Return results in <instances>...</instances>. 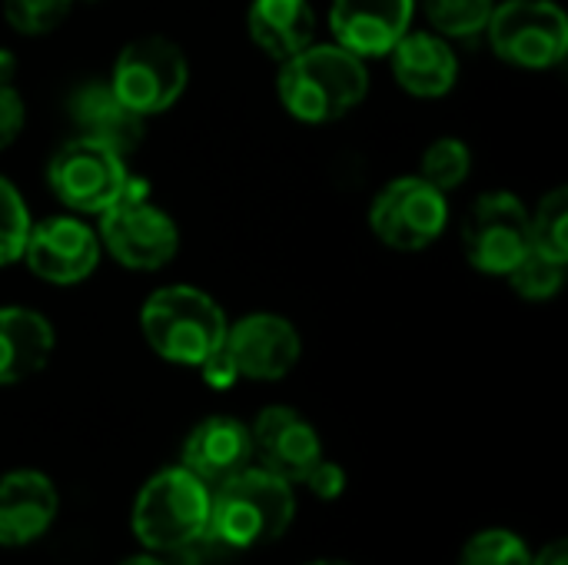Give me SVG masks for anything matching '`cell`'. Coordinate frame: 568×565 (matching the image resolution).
<instances>
[{
  "label": "cell",
  "mask_w": 568,
  "mask_h": 565,
  "mask_svg": "<svg viewBox=\"0 0 568 565\" xmlns=\"http://www.w3.org/2000/svg\"><path fill=\"white\" fill-rule=\"evenodd\" d=\"M293 516V483L250 463L210 490V523L203 539L226 549H256L280 539Z\"/></svg>",
  "instance_id": "1"
},
{
  "label": "cell",
  "mask_w": 568,
  "mask_h": 565,
  "mask_svg": "<svg viewBox=\"0 0 568 565\" xmlns=\"http://www.w3.org/2000/svg\"><path fill=\"white\" fill-rule=\"evenodd\" d=\"M369 73L363 57L339 43H310L283 60L276 77L280 103L303 123H333L363 103Z\"/></svg>",
  "instance_id": "2"
},
{
  "label": "cell",
  "mask_w": 568,
  "mask_h": 565,
  "mask_svg": "<svg viewBox=\"0 0 568 565\" xmlns=\"http://www.w3.org/2000/svg\"><path fill=\"white\" fill-rule=\"evenodd\" d=\"M210 486L186 466H166L153 473L133 500L130 526L150 553H183L206 536Z\"/></svg>",
  "instance_id": "3"
},
{
  "label": "cell",
  "mask_w": 568,
  "mask_h": 565,
  "mask_svg": "<svg viewBox=\"0 0 568 565\" xmlns=\"http://www.w3.org/2000/svg\"><path fill=\"white\" fill-rule=\"evenodd\" d=\"M226 313L220 303L186 283L156 290L140 310V330L150 350L176 366H200L226 340Z\"/></svg>",
  "instance_id": "4"
},
{
  "label": "cell",
  "mask_w": 568,
  "mask_h": 565,
  "mask_svg": "<svg viewBox=\"0 0 568 565\" xmlns=\"http://www.w3.org/2000/svg\"><path fill=\"white\" fill-rule=\"evenodd\" d=\"M100 246L126 270H160L180 250V230L166 210H160L146 183L130 176L126 190L100 213Z\"/></svg>",
  "instance_id": "5"
},
{
  "label": "cell",
  "mask_w": 568,
  "mask_h": 565,
  "mask_svg": "<svg viewBox=\"0 0 568 565\" xmlns=\"http://www.w3.org/2000/svg\"><path fill=\"white\" fill-rule=\"evenodd\" d=\"M186 83H190L186 53L173 40L156 33L130 40L120 50L110 77L113 93L143 120L166 113L183 97Z\"/></svg>",
  "instance_id": "6"
},
{
  "label": "cell",
  "mask_w": 568,
  "mask_h": 565,
  "mask_svg": "<svg viewBox=\"0 0 568 565\" xmlns=\"http://www.w3.org/2000/svg\"><path fill=\"white\" fill-rule=\"evenodd\" d=\"M493 50L523 70H546L568 53V17L556 0H506L486 23Z\"/></svg>",
  "instance_id": "7"
},
{
  "label": "cell",
  "mask_w": 568,
  "mask_h": 565,
  "mask_svg": "<svg viewBox=\"0 0 568 565\" xmlns=\"http://www.w3.org/2000/svg\"><path fill=\"white\" fill-rule=\"evenodd\" d=\"M446 223L449 200L423 176H399L386 183L369 206V226L376 240L399 253H419L433 246Z\"/></svg>",
  "instance_id": "8"
},
{
  "label": "cell",
  "mask_w": 568,
  "mask_h": 565,
  "mask_svg": "<svg viewBox=\"0 0 568 565\" xmlns=\"http://www.w3.org/2000/svg\"><path fill=\"white\" fill-rule=\"evenodd\" d=\"M47 183L67 210L100 216L126 190L130 170L126 157L113 153L110 147L73 137L50 157Z\"/></svg>",
  "instance_id": "9"
},
{
  "label": "cell",
  "mask_w": 568,
  "mask_h": 565,
  "mask_svg": "<svg viewBox=\"0 0 568 565\" xmlns=\"http://www.w3.org/2000/svg\"><path fill=\"white\" fill-rule=\"evenodd\" d=\"M532 250L529 210L519 196L499 190L479 196L463 223V253L473 270L486 276H509V270Z\"/></svg>",
  "instance_id": "10"
},
{
  "label": "cell",
  "mask_w": 568,
  "mask_h": 565,
  "mask_svg": "<svg viewBox=\"0 0 568 565\" xmlns=\"http://www.w3.org/2000/svg\"><path fill=\"white\" fill-rule=\"evenodd\" d=\"M100 250L97 230L80 216H47L30 226L20 260H27L33 276L53 286H73L97 270Z\"/></svg>",
  "instance_id": "11"
},
{
  "label": "cell",
  "mask_w": 568,
  "mask_h": 565,
  "mask_svg": "<svg viewBox=\"0 0 568 565\" xmlns=\"http://www.w3.org/2000/svg\"><path fill=\"white\" fill-rule=\"evenodd\" d=\"M223 346L236 363L240 380H260V383L290 376L303 356V340L296 326L276 313H250L240 323L226 326Z\"/></svg>",
  "instance_id": "12"
},
{
  "label": "cell",
  "mask_w": 568,
  "mask_h": 565,
  "mask_svg": "<svg viewBox=\"0 0 568 565\" xmlns=\"http://www.w3.org/2000/svg\"><path fill=\"white\" fill-rule=\"evenodd\" d=\"M253 460L263 470L283 476L286 483H303V476L323 460V443L313 423L290 406H266L253 430Z\"/></svg>",
  "instance_id": "13"
},
{
  "label": "cell",
  "mask_w": 568,
  "mask_h": 565,
  "mask_svg": "<svg viewBox=\"0 0 568 565\" xmlns=\"http://www.w3.org/2000/svg\"><path fill=\"white\" fill-rule=\"evenodd\" d=\"M416 0H333L329 30L339 47L356 57L389 53L409 33Z\"/></svg>",
  "instance_id": "14"
},
{
  "label": "cell",
  "mask_w": 568,
  "mask_h": 565,
  "mask_svg": "<svg viewBox=\"0 0 568 565\" xmlns=\"http://www.w3.org/2000/svg\"><path fill=\"white\" fill-rule=\"evenodd\" d=\"M60 509V496L50 476L37 470H17L0 476V546L17 549L40 539Z\"/></svg>",
  "instance_id": "15"
},
{
  "label": "cell",
  "mask_w": 568,
  "mask_h": 565,
  "mask_svg": "<svg viewBox=\"0 0 568 565\" xmlns=\"http://www.w3.org/2000/svg\"><path fill=\"white\" fill-rule=\"evenodd\" d=\"M253 463V436L250 426L233 416H210L196 423L183 443V463L196 480H203L210 490L243 466Z\"/></svg>",
  "instance_id": "16"
},
{
  "label": "cell",
  "mask_w": 568,
  "mask_h": 565,
  "mask_svg": "<svg viewBox=\"0 0 568 565\" xmlns=\"http://www.w3.org/2000/svg\"><path fill=\"white\" fill-rule=\"evenodd\" d=\"M70 117L77 127V137L97 140L103 147H110L120 157H130L140 140H143V117L133 113L110 83H83L73 97H70Z\"/></svg>",
  "instance_id": "17"
},
{
  "label": "cell",
  "mask_w": 568,
  "mask_h": 565,
  "mask_svg": "<svg viewBox=\"0 0 568 565\" xmlns=\"http://www.w3.org/2000/svg\"><path fill=\"white\" fill-rule=\"evenodd\" d=\"M393 57V77L396 83L423 100L443 97L456 87L459 77V60L453 53V47L439 37V33H403L399 43L389 50Z\"/></svg>",
  "instance_id": "18"
},
{
  "label": "cell",
  "mask_w": 568,
  "mask_h": 565,
  "mask_svg": "<svg viewBox=\"0 0 568 565\" xmlns=\"http://www.w3.org/2000/svg\"><path fill=\"white\" fill-rule=\"evenodd\" d=\"M53 326L27 306H0V386L37 376L53 356Z\"/></svg>",
  "instance_id": "19"
},
{
  "label": "cell",
  "mask_w": 568,
  "mask_h": 565,
  "mask_svg": "<svg viewBox=\"0 0 568 565\" xmlns=\"http://www.w3.org/2000/svg\"><path fill=\"white\" fill-rule=\"evenodd\" d=\"M250 40L273 60H290L316 37V10L310 0H253L246 13Z\"/></svg>",
  "instance_id": "20"
},
{
  "label": "cell",
  "mask_w": 568,
  "mask_h": 565,
  "mask_svg": "<svg viewBox=\"0 0 568 565\" xmlns=\"http://www.w3.org/2000/svg\"><path fill=\"white\" fill-rule=\"evenodd\" d=\"M506 280L513 283V290H516L523 300H529V303H546V300H552V296L562 290V283H566V263L556 260V256H549V253H539V250L532 246V250L509 270Z\"/></svg>",
  "instance_id": "21"
},
{
  "label": "cell",
  "mask_w": 568,
  "mask_h": 565,
  "mask_svg": "<svg viewBox=\"0 0 568 565\" xmlns=\"http://www.w3.org/2000/svg\"><path fill=\"white\" fill-rule=\"evenodd\" d=\"M529 223H532V246L539 253H549L556 260L568 263V190L566 186H556L549 190L536 213H529Z\"/></svg>",
  "instance_id": "22"
},
{
  "label": "cell",
  "mask_w": 568,
  "mask_h": 565,
  "mask_svg": "<svg viewBox=\"0 0 568 565\" xmlns=\"http://www.w3.org/2000/svg\"><path fill=\"white\" fill-rule=\"evenodd\" d=\"M496 0H423L429 23L439 37H476L486 30Z\"/></svg>",
  "instance_id": "23"
},
{
  "label": "cell",
  "mask_w": 568,
  "mask_h": 565,
  "mask_svg": "<svg viewBox=\"0 0 568 565\" xmlns=\"http://www.w3.org/2000/svg\"><path fill=\"white\" fill-rule=\"evenodd\" d=\"M469 170H473V153H469V147H466L463 140H456V137H443V140H436V143L426 147L419 176H423L426 183H433L436 190L449 193V190H456L459 183H466Z\"/></svg>",
  "instance_id": "24"
},
{
  "label": "cell",
  "mask_w": 568,
  "mask_h": 565,
  "mask_svg": "<svg viewBox=\"0 0 568 565\" xmlns=\"http://www.w3.org/2000/svg\"><path fill=\"white\" fill-rule=\"evenodd\" d=\"M532 563V553L526 546L523 536L509 533V529H483L476 533L463 556L459 565H529Z\"/></svg>",
  "instance_id": "25"
},
{
  "label": "cell",
  "mask_w": 568,
  "mask_h": 565,
  "mask_svg": "<svg viewBox=\"0 0 568 565\" xmlns=\"http://www.w3.org/2000/svg\"><path fill=\"white\" fill-rule=\"evenodd\" d=\"M30 226V210L20 190L7 176H0V266H10L23 256Z\"/></svg>",
  "instance_id": "26"
},
{
  "label": "cell",
  "mask_w": 568,
  "mask_h": 565,
  "mask_svg": "<svg viewBox=\"0 0 568 565\" xmlns=\"http://www.w3.org/2000/svg\"><path fill=\"white\" fill-rule=\"evenodd\" d=\"M77 0H3V20L23 33V37H40L57 30Z\"/></svg>",
  "instance_id": "27"
},
{
  "label": "cell",
  "mask_w": 568,
  "mask_h": 565,
  "mask_svg": "<svg viewBox=\"0 0 568 565\" xmlns=\"http://www.w3.org/2000/svg\"><path fill=\"white\" fill-rule=\"evenodd\" d=\"M303 486L316 496V500H339L343 490H346V473L339 463H329V460H320L306 476H303Z\"/></svg>",
  "instance_id": "28"
},
{
  "label": "cell",
  "mask_w": 568,
  "mask_h": 565,
  "mask_svg": "<svg viewBox=\"0 0 568 565\" xmlns=\"http://www.w3.org/2000/svg\"><path fill=\"white\" fill-rule=\"evenodd\" d=\"M23 120H27V110H23L20 93L13 90V83H0V150H7L20 137Z\"/></svg>",
  "instance_id": "29"
},
{
  "label": "cell",
  "mask_w": 568,
  "mask_h": 565,
  "mask_svg": "<svg viewBox=\"0 0 568 565\" xmlns=\"http://www.w3.org/2000/svg\"><path fill=\"white\" fill-rule=\"evenodd\" d=\"M200 376L210 390H233L240 383V373H236V363L230 360L226 346H220L216 353H210L200 366Z\"/></svg>",
  "instance_id": "30"
},
{
  "label": "cell",
  "mask_w": 568,
  "mask_h": 565,
  "mask_svg": "<svg viewBox=\"0 0 568 565\" xmlns=\"http://www.w3.org/2000/svg\"><path fill=\"white\" fill-rule=\"evenodd\" d=\"M529 565H568V549L562 539H556V543H549L536 559Z\"/></svg>",
  "instance_id": "31"
},
{
  "label": "cell",
  "mask_w": 568,
  "mask_h": 565,
  "mask_svg": "<svg viewBox=\"0 0 568 565\" xmlns=\"http://www.w3.org/2000/svg\"><path fill=\"white\" fill-rule=\"evenodd\" d=\"M13 73H17V60L10 50L0 47V83H13Z\"/></svg>",
  "instance_id": "32"
},
{
  "label": "cell",
  "mask_w": 568,
  "mask_h": 565,
  "mask_svg": "<svg viewBox=\"0 0 568 565\" xmlns=\"http://www.w3.org/2000/svg\"><path fill=\"white\" fill-rule=\"evenodd\" d=\"M120 565H166L163 559H156V556H130V559H123Z\"/></svg>",
  "instance_id": "33"
},
{
  "label": "cell",
  "mask_w": 568,
  "mask_h": 565,
  "mask_svg": "<svg viewBox=\"0 0 568 565\" xmlns=\"http://www.w3.org/2000/svg\"><path fill=\"white\" fill-rule=\"evenodd\" d=\"M306 565H349V563H343V559H316V563H306Z\"/></svg>",
  "instance_id": "34"
}]
</instances>
